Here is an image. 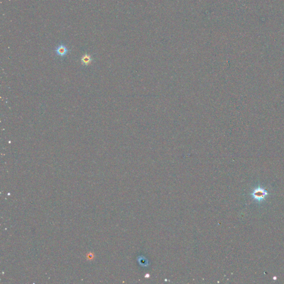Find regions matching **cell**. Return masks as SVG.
<instances>
[{
    "label": "cell",
    "mask_w": 284,
    "mask_h": 284,
    "mask_svg": "<svg viewBox=\"0 0 284 284\" xmlns=\"http://www.w3.org/2000/svg\"><path fill=\"white\" fill-rule=\"evenodd\" d=\"M92 61H93V59H92L91 56L90 55H88V54L84 55L81 58L82 65L84 66H87L90 65L92 63Z\"/></svg>",
    "instance_id": "cell-3"
},
{
    "label": "cell",
    "mask_w": 284,
    "mask_h": 284,
    "mask_svg": "<svg viewBox=\"0 0 284 284\" xmlns=\"http://www.w3.org/2000/svg\"><path fill=\"white\" fill-rule=\"evenodd\" d=\"M55 51H56V54L58 56L63 57H65L67 55L68 50L67 47L66 46H65L63 44H61L56 48Z\"/></svg>",
    "instance_id": "cell-2"
},
{
    "label": "cell",
    "mask_w": 284,
    "mask_h": 284,
    "mask_svg": "<svg viewBox=\"0 0 284 284\" xmlns=\"http://www.w3.org/2000/svg\"><path fill=\"white\" fill-rule=\"evenodd\" d=\"M251 195L255 200L260 201L265 199V197L267 195V192L266 190L259 187L258 188L254 190V191L251 194Z\"/></svg>",
    "instance_id": "cell-1"
}]
</instances>
